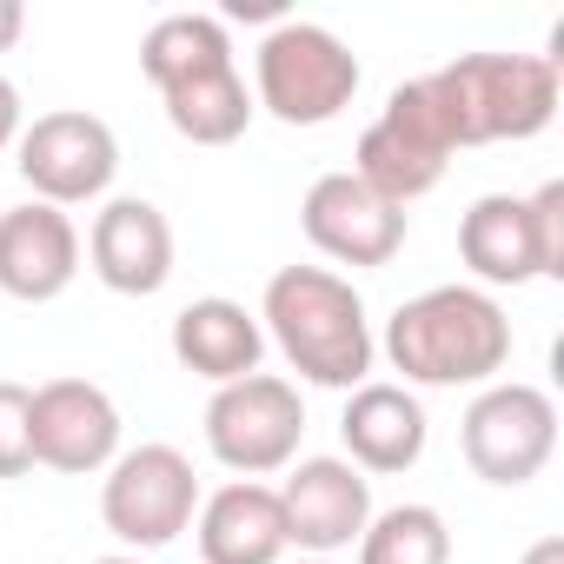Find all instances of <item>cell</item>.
I'll list each match as a JSON object with an SVG mask.
<instances>
[{
    "mask_svg": "<svg viewBox=\"0 0 564 564\" xmlns=\"http://www.w3.org/2000/svg\"><path fill=\"white\" fill-rule=\"evenodd\" d=\"M94 564H147V557H127V551H120V557H94Z\"/></svg>",
    "mask_w": 564,
    "mask_h": 564,
    "instance_id": "cell-27",
    "label": "cell"
},
{
    "mask_svg": "<svg viewBox=\"0 0 564 564\" xmlns=\"http://www.w3.org/2000/svg\"><path fill=\"white\" fill-rule=\"evenodd\" d=\"M87 265H94V279L107 293L153 300L173 279V219L140 193L100 199V213L87 226Z\"/></svg>",
    "mask_w": 564,
    "mask_h": 564,
    "instance_id": "cell-13",
    "label": "cell"
},
{
    "mask_svg": "<svg viewBox=\"0 0 564 564\" xmlns=\"http://www.w3.org/2000/svg\"><path fill=\"white\" fill-rule=\"evenodd\" d=\"M359 80V54L319 21H279L252 54V107H265L279 127H333Z\"/></svg>",
    "mask_w": 564,
    "mask_h": 564,
    "instance_id": "cell-4",
    "label": "cell"
},
{
    "mask_svg": "<svg viewBox=\"0 0 564 564\" xmlns=\"http://www.w3.org/2000/svg\"><path fill=\"white\" fill-rule=\"evenodd\" d=\"M193 511H199V478H193V458L180 445H160V438L133 445L100 478V518L133 551L173 544L180 531H193Z\"/></svg>",
    "mask_w": 564,
    "mask_h": 564,
    "instance_id": "cell-8",
    "label": "cell"
},
{
    "mask_svg": "<svg viewBox=\"0 0 564 564\" xmlns=\"http://www.w3.org/2000/svg\"><path fill=\"white\" fill-rule=\"evenodd\" d=\"M34 471V386L0 379V478Z\"/></svg>",
    "mask_w": 564,
    "mask_h": 564,
    "instance_id": "cell-22",
    "label": "cell"
},
{
    "mask_svg": "<svg viewBox=\"0 0 564 564\" xmlns=\"http://www.w3.org/2000/svg\"><path fill=\"white\" fill-rule=\"evenodd\" d=\"M458 452H465L471 478H485L498 491L531 485L551 465V452H557V405H551V392L524 386V379L478 386V399L458 419Z\"/></svg>",
    "mask_w": 564,
    "mask_h": 564,
    "instance_id": "cell-7",
    "label": "cell"
},
{
    "mask_svg": "<svg viewBox=\"0 0 564 564\" xmlns=\"http://www.w3.org/2000/svg\"><path fill=\"white\" fill-rule=\"evenodd\" d=\"M452 153H458V133H452L445 94H438L432 74H419V80L392 87V100L379 107V120L359 133V153H352L346 173H359L379 199L412 206V199H425L445 180Z\"/></svg>",
    "mask_w": 564,
    "mask_h": 564,
    "instance_id": "cell-5",
    "label": "cell"
},
{
    "mask_svg": "<svg viewBox=\"0 0 564 564\" xmlns=\"http://www.w3.org/2000/svg\"><path fill=\"white\" fill-rule=\"evenodd\" d=\"M173 359L206 379V386H232V379H252L259 359H265V333H259V313H246L239 300H193L173 313Z\"/></svg>",
    "mask_w": 564,
    "mask_h": 564,
    "instance_id": "cell-18",
    "label": "cell"
},
{
    "mask_svg": "<svg viewBox=\"0 0 564 564\" xmlns=\"http://www.w3.org/2000/svg\"><path fill=\"white\" fill-rule=\"evenodd\" d=\"M518 564H564V538H538V544H524Z\"/></svg>",
    "mask_w": 564,
    "mask_h": 564,
    "instance_id": "cell-26",
    "label": "cell"
},
{
    "mask_svg": "<svg viewBox=\"0 0 564 564\" xmlns=\"http://www.w3.org/2000/svg\"><path fill=\"white\" fill-rule=\"evenodd\" d=\"M193 538L206 564H286V511L265 478H232L199 498Z\"/></svg>",
    "mask_w": 564,
    "mask_h": 564,
    "instance_id": "cell-16",
    "label": "cell"
},
{
    "mask_svg": "<svg viewBox=\"0 0 564 564\" xmlns=\"http://www.w3.org/2000/svg\"><path fill=\"white\" fill-rule=\"evenodd\" d=\"M339 438H346V465H359L366 478H392V471H412L425 458L432 419H425V405H419L412 386L366 379V386L346 392Z\"/></svg>",
    "mask_w": 564,
    "mask_h": 564,
    "instance_id": "cell-15",
    "label": "cell"
},
{
    "mask_svg": "<svg viewBox=\"0 0 564 564\" xmlns=\"http://www.w3.org/2000/svg\"><path fill=\"white\" fill-rule=\"evenodd\" d=\"M293 564H339V557H293Z\"/></svg>",
    "mask_w": 564,
    "mask_h": 564,
    "instance_id": "cell-28",
    "label": "cell"
},
{
    "mask_svg": "<svg viewBox=\"0 0 564 564\" xmlns=\"http://www.w3.org/2000/svg\"><path fill=\"white\" fill-rule=\"evenodd\" d=\"M531 219H538V246H544V279H564V180H544L531 193Z\"/></svg>",
    "mask_w": 564,
    "mask_h": 564,
    "instance_id": "cell-23",
    "label": "cell"
},
{
    "mask_svg": "<svg viewBox=\"0 0 564 564\" xmlns=\"http://www.w3.org/2000/svg\"><path fill=\"white\" fill-rule=\"evenodd\" d=\"M166 100V127L193 147H232L246 127H252V94L239 80V61H213V67H193L186 80L160 87Z\"/></svg>",
    "mask_w": 564,
    "mask_h": 564,
    "instance_id": "cell-19",
    "label": "cell"
},
{
    "mask_svg": "<svg viewBox=\"0 0 564 564\" xmlns=\"http://www.w3.org/2000/svg\"><path fill=\"white\" fill-rule=\"evenodd\" d=\"M21 127H28V107H21V87L0 74V153H8L14 140H21Z\"/></svg>",
    "mask_w": 564,
    "mask_h": 564,
    "instance_id": "cell-24",
    "label": "cell"
},
{
    "mask_svg": "<svg viewBox=\"0 0 564 564\" xmlns=\"http://www.w3.org/2000/svg\"><path fill=\"white\" fill-rule=\"evenodd\" d=\"M458 259L478 286H531L544 279V246H538V219L531 199L518 193H478L458 219Z\"/></svg>",
    "mask_w": 564,
    "mask_h": 564,
    "instance_id": "cell-17",
    "label": "cell"
},
{
    "mask_svg": "<svg viewBox=\"0 0 564 564\" xmlns=\"http://www.w3.org/2000/svg\"><path fill=\"white\" fill-rule=\"evenodd\" d=\"M379 352L405 386L425 392H458V386H491L511 366V313L485 286H425L386 319Z\"/></svg>",
    "mask_w": 564,
    "mask_h": 564,
    "instance_id": "cell-2",
    "label": "cell"
},
{
    "mask_svg": "<svg viewBox=\"0 0 564 564\" xmlns=\"http://www.w3.org/2000/svg\"><path fill=\"white\" fill-rule=\"evenodd\" d=\"M359 564H452V524L432 505H386L359 531Z\"/></svg>",
    "mask_w": 564,
    "mask_h": 564,
    "instance_id": "cell-21",
    "label": "cell"
},
{
    "mask_svg": "<svg viewBox=\"0 0 564 564\" xmlns=\"http://www.w3.org/2000/svg\"><path fill=\"white\" fill-rule=\"evenodd\" d=\"M213 61H232V34L219 14H160L140 41V74L153 87H173L186 80L193 67H213Z\"/></svg>",
    "mask_w": 564,
    "mask_h": 564,
    "instance_id": "cell-20",
    "label": "cell"
},
{
    "mask_svg": "<svg viewBox=\"0 0 564 564\" xmlns=\"http://www.w3.org/2000/svg\"><path fill=\"white\" fill-rule=\"evenodd\" d=\"M272 491L286 511V544L300 557H339L372 524V478L346 458H293Z\"/></svg>",
    "mask_w": 564,
    "mask_h": 564,
    "instance_id": "cell-10",
    "label": "cell"
},
{
    "mask_svg": "<svg viewBox=\"0 0 564 564\" xmlns=\"http://www.w3.org/2000/svg\"><path fill=\"white\" fill-rule=\"evenodd\" d=\"M306 438V399L293 379L279 372H252L232 386H213L206 399V452L232 471V478H272L300 458Z\"/></svg>",
    "mask_w": 564,
    "mask_h": 564,
    "instance_id": "cell-6",
    "label": "cell"
},
{
    "mask_svg": "<svg viewBox=\"0 0 564 564\" xmlns=\"http://www.w3.org/2000/svg\"><path fill=\"white\" fill-rule=\"evenodd\" d=\"M432 80L445 94L458 147L538 140L557 120V61L551 54H458Z\"/></svg>",
    "mask_w": 564,
    "mask_h": 564,
    "instance_id": "cell-3",
    "label": "cell"
},
{
    "mask_svg": "<svg viewBox=\"0 0 564 564\" xmlns=\"http://www.w3.org/2000/svg\"><path fill=\"white\" fill-rule=\"evenodd\" d=\"M14 166L21 180L34 186L41 206H94L107 199L113 173H120V140L100 113L87 107H54V113H34L14 140Z\"/></svg>",
    "mask_w": 564,
    "mask_h": 564,
    "instance_id": "cell-9",
    "label": "cell"
},
{
    "mask_svg": "<svg viewBox=\"0 0 564 564\" xmlns=\"http://www.w3.org/2000/svg\"><path fill=\"white\" fill-rule=\"evenodd\" d=\"M259 333L279 346V359L306 386H326V392L366 386V372L379 359L366 300L333 265H279L259 300Z\"/></svg>",
    "mask_w": 564,
    "mask_h": 564,
    "instance_id": "cell-1",
    "label": "cell"
},
{
    "mask_svg": "<svg viewBox=\"0 0 564 564\" xmlns=\"http://www.w3.org/2000/svg\"><path fill=\"white\" fill-rule=\"evenodd\" d=\"M80 279V226L61 206H8L0 213V293L21 306H47Z\"/></svg>",
    "mask_w": 564,
    "mask_h": 564,
    "instance_id": "cell-14",
    "label": "cell"
},
{
    "mask_svg": "<svg viewBox=\"0 0 564 564\" xmlns=\"http://www.w3.org/2000/svg\"><path fill=\"white\" fill-rule=\"evenodd\" d=\"M120 458V405L94 379H47L34 386V465L94 478Z\"/></svg>",
    "mask_w": 564,
    "mask_h": 564,
    "instance_id": "cell-12",
    "label": "cell"
},
{
    "mask_svg": "<svg viewBox=\"0 0 564 564\" xmlns=\"http://www.w3.org/2000/svg\"><path fill=\"white\" fill-rule=\"evenodd\" d=\"M21 28H28V14H21V0H0V54H8V47L21 41Z\"/></svg>",
    "mask_w": 564,
    "mask_h": 564,
    "instance_id": "cell-25",
    "label": "cell"
},
{
    "mask_svg": "<svg viewBox=\"0 0 564 564\" xmlns=\"http://www.w3.org/2000/svg\"><path fill=\"white\" fill-rule=\"evenodd\" d=\"M300 226L306 239L333 259V265H392L405 246V206L379 199L359 173H319L300 199Z\"/></svg>",
    "mask_w": 564,
    "mask_h": 564,
    "instance_id": "cell-11",
    "label": "cell"
}]
</instances>
